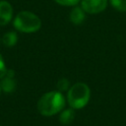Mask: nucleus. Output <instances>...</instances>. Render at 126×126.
I'll return each mask as SVG.
<instances>
[{"label":"nucleus","instance_id":"obj_1","mask_svg":"<svg viewBox=\"0 0 126 126\" xmlns=\"http://www.w3.org/2000/svg\"><path fill=\"white\" fill-rule=\"evenodd\" d=\"M65 106V97L59 91L45 93L37 101V110L43 116H52L63 110Z\"/></svg>","mask_w":126,"mask_h":126},{"label":"nucleus","instance_id":"obj_2","mask_svg":"<svg viewBox=\"0 0 126 126\" xmlns=\"http://www.w3.org/2000/svg\"><path fill=\"white\" fill-rule=\"evenodd\" d=\"M91 97V90L89 86L83 82L75 83L71 86L67 93V101L74 109L85 107Z\"/></svg>","mask_w":126,"mask_h":126},{"label":"nucleus","instance_id":"obj_3","mask_svg":"<svg viewBox=\"0 0 126 126\" xmlns=\"http://www.w3.org/2000/svg\"><path fill=\"white\" fill-rule=\"evenodd\" d=\"M13 25L17 31L31 33L35 32L40 29L41 21L38 16L31 11H21L16 15Z\"/></svg>","mask_w":126,"mask_h":126},{"label":"nucleus","instance_id":"obj_4","mask_svg":"<svg viewBox=\"0 0 126 126\" xmlns=\"http://www.w3.org/2000/svg\"><path fill=\"white\" fill-rule=\"evenodd\" d=\"M108 0H81V7L88 14H98L107 6Z\"/></svg>","mask_w":126,"mask_h":126},{"label":"nucleus","instance_id":"obj_5","mask_svg":"<svg viewBox=\"0 0 126 126\" xmlns=\"http://www.w3.org/2000/svg\"><path fill=\"white\" fill-rule=\"evenodd\" d=\"M0 86L2 92L4 93H13L16 89V80H15V73L13 70H8L5 75L0 79Z\"/></svg>","mask_w":126,"mask_h":126},{"label":"nucleus","instance_id":"obj_6","mask_svg":"<svg viewBox=\"0 0 126 126\" xmlns=\"http://www.w3.org/2000/svg\"><path fill=\"white\" fill-rule=\"evenodd\" d=\"M13 18V7L10 2L0 0V26L8 25Z\"/></svg>","mask_w":126,"mask_h":126},{"label":"nucleus","instance_id":"obj_7","mask_svg":"<svg viewBox=\"0 0 126 126\" xmlns=\"http://www.w3.org/2000/svg\"><path fill=\"white\" fill-rule=\"evenodd\" d=\"M70 21L74 25H80L84 22L85 17H86V12L83 10L82 7H74L70 13Z\"/></svg>","mask_w":126,"mask_h":126},{"label":"nucleus","instance_id":"obj_8","mask_svg":"<svg viewBox=\"0 0 126 126\" xmlns=\"http://www.w3.org/2000/svg\"><path fill=\"white\" fill-rule=\"evenodd\" d=\"M74 118H75V110L72 107L63 109L59 115V121L63 125L71 124L74 121Z\"/></svg>","mask_w":126,"mask_h":126},{"label":"nucleus","instance_id":"obj_9","mask_svg":"<svg viewBox=\"0 0 126 126\" xmlns=\"http://www.w3.org/2000/svg\"><path fill=\"white\" fill-rule=\"evenodd\" d=\"M18 41V34L15 32H8L2 37V43L7 47L14 46Z\"/></svg>","mask_w":126,"mask_h":126},{"label":"nucleus","instance_id":"obj_10","mask_svg":"<svg viewBox=\"0 0 126 126\" xmlns=\"http://www.w3.org/2000/svg\"><path fill=\"white\" fill-rule=\"evenodd\" d=\"M110 4L117 11L126 12V0H110Z\"/></svg>","mask_w":126,"mask_h":126},{"label":"nucleus","instance_id":"obj_11","mask_svg":"<svg viewBox=\"0 0 126 126\" xmlns=\"http://www.w3.org/2000/svg\"><path fill=\"white\" fill-rule=\"evenodd\" d=\"M57 90L59 92H65V91H68L69 90V87H70V84H69V81L66 79V78H61L58 82H57Z\"/></svg>","mask_w":126,"mask_h":126},{"label":"nucleus","instance_id":"obj_12","mask_svg":"<svg viewBox=\"0 0 126 126\" xmlns=\"http://www.w3.org/2000/svg\"><path fill=\"white\" fill-rule=\"evenodd\" d=\"M61 6H76L81 0H54Z\"/></svg>","mask_w":126,"mask_h":126},{"label":"nucleus","instance_id":"obj_13","mask_svg":"<svg viewBox=\"0 0 126 126\" xmlns=\"http://www.w3.org/2000/svg\"><path fill=\"white\" fill-rule=\"evenodd\" d=\"M6 72H7L6 64H5V61H4V58H3L2 54L0 53V79L5 75Z\"/></svg>","mask_w":126,"mask_h":126},{"label":"nucleus","instance_id":"obj_14","mask_svg":"<svg viewBox=\"0 0 126 126\" xmlns=\"http://www.w3.org/2000/svg\"><path fill=\"white\" fill-rule=\"evenodd\" d=\"M1 93H2V89H1V86H0V94H1Z\"/></svg>","mask_w":126,"mask_h":126},{"label":"nucleus","instance_id":"obj_15","mask_svg":"<svg viewBox=\"0 0 126 126\" xmlns=\"http://www.w3.org/2000/svg\"><path fill=\"white\" fill-rule=\"evenodd\" d=\"M0 126H1V125H0Z\"/></svg>","mask_w":126,"mask_h":126}]
</instances>
